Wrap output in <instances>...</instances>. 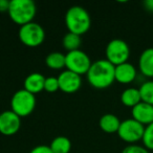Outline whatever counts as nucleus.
<instances>
[{"label":"nucleus","mask_w":153,"mask_h":153,"mask_svg":"<svg viewBox=\"0 0 153 153\" xmlns=\"http://www.w3.org/2000/svg\"><path fill=\"white\" fill-rule=\"evenodd\" d=\"M114 69L115 66L106 59L94 62L86 74L88 83L98 89L109 87L115 81Z\"/></svg>","instance_id":"obj_1"},{"label":"nucleus","mask_w":153,"mask_h":153,"mask_svg":"<svg viewBox=\"0 0 153 153\" xmlns=\"http://www.w3.org/2000/svg\"><path fill=\"white\" fill-rule=\"evenodd\" d=\"M65 24L69 33L82 36L88 32L91 25V19L84 7L74 5L65 14Z\"/></svg>","instance_id":"obj_2"},{"label":"nucleus","mask_w":153,"mask_h":153,"mask_svg":"<svg viewBox=\"0 0 153 153\" xmlns=\"http://www.w3.org/2000/svg\"><path fill=\"white\" fill-rule=\"evenodd\" d=\"M37 7L33 0H11L9 15L15 23L24 25L33 22Z\"/></svg>","instance_id":"obj_3"},{"label":"nucleus","mask_w":153,"mask_h":153,"mask_svg":"<svg viewBox=\"0 0 153 153\" xmlns=\"http://www.w3.org/2000/svg\"><path fill=\"white\" fill-rule=\"evenodd\" d=\"M36 107L35 94L28 92L25 89H20L14 94L11 100L12 111L20 117L30 115Z\"/></svg>","instance_id":"obj_4"},{"label":"nucleus","mask_w":153,"mask_h":153,"mask_svg":"<svg viewBox=\"0 0 153 153\" xmlns=\"http://www.w3.org/2000/svg\"><path fill=\"white\" fill-rule=\"evenodd\" d=\"M106 60L114 66L126 63L129 59L130 48L127 42L122 39H113L106 46Z\"/></svg>","instance_id":"obj_5"},{"label":"nucleus","mask_w":153,"mask_h":153,"mask_svg":"<svg viewBox=\"0 0 153 153\" xmlns=\"http://www.w3.org/2000/svg\"><path fill=\"white\" fill-rule=\"evenodd\" d=\"M19 39L24 45L28 47H37L43 43L45 39V32L40 24L30 22L20 26Z\"/></svg>","instance_id":"obj_6"},{"label":"nucleus","mask_w":153,"mask_h":153,"mask_svg":"<svg viewBox=\"0 0 153 153\" xmlns=\"http://www.w3.org/2000/svg\"><path fill=\"white\" fill-rule=\"evenodd\" d=\"M65 64V67L68 70L82 76L84 74H87L92 63L87 53H84L83 51L76 49L74 51H68L66 53Z\"/></svg>","instance_id":"obj_7"},{"label":"nucleus","mask_w":153,"mask_h":153,"mask_svg":"<svg viewBox=\"0 0 153 153\" xmlns=\"http://www.w3.org/2000/svg\"><path fill=\"white\" fill-rule=\"evenodd\" d=\"M144 131V125H142L133 119H127L121 122V125L117 130V134L124 142L135 143L143 138Z\"/></svg>","instance_id":"obj_8"},{"label":"nucleus","mask_w":153,"mask_h":153,"mask_svg":"<svg viewBox=\"0 0 153 153\" xmlns=\"http://www.w3.org/2000/svg\"><path fill=\"white\" fill-rule=\"evenodd\" d=\"M59 89L65 94H74L80 89L82 84L81 76L66 69L58 76Z\"/></svg>","instance_id":"obj_9"},{"label":"nucleus","mask_w":153,"mask_h":153,"mask_svg":"<svg viewBox=\"0 0 153 153\" xmlns=\"http://www.w3.org/2000/svg\"><path fill=\"white\" fill-rule=\"evenodd\" d=\"M21 126V117L12 110L0 113V133L11 136L18 132Z\"/></svg>","instance_id":"obj_10"},{"label":"nucleus","mask_w":153,"mask_h":153,"mask_svg":"<svg viewBox=\"0 0 153 153\" xmlns=\"http://www.w3.org/2000/svg\"><path fill=\"white\" fill-rule=\"evenodd\" d=\"M132 119L137 121L142 125L147 126L153 123V105L145 102L138 103L131 110Z\"/></svg>","instance_id":"obj_11"},{"label":"nucleus","mask_w":153,"mask_h":153,"mask_svg":"<svg viewBox=\"0 0 153 153\" xmlns=\"http://www.w3.org/2000/svg\"><path fill=\"white\" fill-rule=\"evenodd\" d=\"M114 76L115 81H117L119 83L129 84L133 82L136 78V69L131 63L126 62V63L115 66Z\"/></svg>","instance_id":"obj_12"},{"label":"nucleus","mask_w":153,"mask_h":153,"mask_svg":"<svg viewBox=\"0 0 153 153\" xmlns=\"http://www.w3.org/2000/svg\"><path fill=\"white\" fill-rule=\"evenodd\" d=\"M45 78L42 74L39 72H33V74H28L24 79L23 83V89L27 90L28 92L33 94H36L44 90V83H45Z\"/></svg>","instance_id":"obj_13"},{"label":"nucleus","mask_w":153,"mask_h":153,"mask_svg":"<svg viewBox=\"0 0 153 153\" xmlns=\"http://www.w3.org/2000/svg\"><path fill=\"white\" fill-rule=\"evenodd\" d=\"M140 70L147 78H153V47L146 48L140 56Z\"/></svg>","instance_id":"obj_14"},{"label":"nucleus","mask_w":153,"mask_h":153,"mask_svg":"<svg viewBox=\"0 0 153 153\" xmlns=\"http://www.w3.org/2000/svg\"><path fill=\"white\" fill-rule=\"evenodd\" d=\"M99 125L104 132H107V133L117 132V130L121 125V121L117 115L112 114V113H106L100 119Z\"/></svg>","instance_id":"obj_15"},{"label":"nucleus","mask_w":153,"mask_h":153,"mask_svg":"<svg viewBox=\"0 0 153 153\" xmlns=\"http://www.w3.org/2000/svg\"><path fill=\"white\" fill-rule=\"evenodd\" d=\"M121 102L123 103L125 106L133 108L138 103L142 102L140 90L134 87L126 88L121 94Z\"/></svg>","instance_id":"obj_16"},{"label":"nucleus","mask_w":153,"mask_h":153,"mask_svg":"<svg viewBox=\"0 0 153 153\" xmlns=\"http://www.w3.org/2000/svg\"><path fill=\"white\" fill-rule=\"evenodd\" d=\"M53 153H69L71 149V143L66 136H57L49 145Z\"/></svg>","instance_id":"obj_17"},{"label":"nucleus","mask_w":153,"mask_h":153,"mask_svg":"<svg viewBox=\"0 0 153 153\" xmlns=\"http://www.w3.org/2000/svg\"><path fill=\"white\" fill-rule=\"evenodd\" d=\"M45 63H46L47 67L51 68V69H62L65 67V55L62 53H58V51H53L47 55L46 59H45Z\"/></svg>","instance_id":"obj_18"},{"label":"nucleus","mask_w":153,"mask_h":153,"mask_svg":"<svg viewBox=\"0 0 153 153\" xmlns=\"http://www.w3.org/2000/svg\"><path fill=\"white\" fill-rule=\"evenodd\" d=\"M62 44H63V47L66 51H76V49H79L80 45H81V36L68 32L63 37Z\"/></svg>","instance_id":"obj_19"},{"label":"nucleus","mask_w":153,"mask_h":153,"mask_svg":"<svg viewBox=\"0 0 153 153\" xmlns=\"http://www.w3.org/2000/svg\"><path fill=\"white\" fill-rule=\"evenodd\" d=\"M140 94L142 102H145L147 104L153 105V81H146L140 85L138 88Z\"/></svg>","instance_id":"obj_20"},{"label":"nucleus","mask_w":153,"mask_h":153,"mask_svg":"<svg viewBox=\"0 0 153 153\" xmlns=\"http://www.w3.org/2000/svg\"><path fill=\"white\" fill-rule=\"evenodd\" d=\"M142 140L145 148L148 150H153V123L145 126V131Z\"/></svg>","instance_id":"obj_21"},{"label":"nucleus","mask_w":153,"mask_h":153,"mask_svg":"<svg viewBox=\"0 0 153 153\" xmlns=\"http://www.w3.org/2000/svg\"><path fill=\"white\" fill-rule=\"evenodd\" d=\"M59 89V82H58V78L55 76H49L45 79L44 83V90L47 92H56Z\"/></svg>","instance_id":"obj_22"},{"label":"nucleus","mask_w":153,"mask_h":153,"mask_svg":"<svg viewBox=\"0 0 153 153\" xmlns=\"http://www.w3.org/2000/svg\"><path fill=\"white\" fill-rule=\"evenodd\" d=\"M121 153H149L148 149H146L145 147L140 146V145H128L127 147L122 150Z\"/></svg>","instance_id":"obj_23"},{"label":"nucleus","mask_w":153,"mask_h":153,"mask_svg":"<svg viewBox=\"0 0 153 153\" xmlns=\"http://www.w3.org/2000/svg\"><path fill=\"white\" fill-rule=\"evenodd\" d=\"M30 153H53V152L51 151L49 146H46V145H39V146H36L35 148H33Z\"/></svg>","instance_id":"obj_24"},{"label":"nucleus","mask_w":153,"mask_h":153,"mask_svg":"<svg viewBox=\"0 0 153 153\" xmlns=\"http://www.w3.org/2000/svg\"><path fill=\"white\" fill-rule=\"evenodd\" d=\"M10 9V1L7 0H0V12L4 13V12H9Z\"/></svg>","instance_id":"obj_25"},{"label":"nucleus","mask_w":153,"mask_h":153,"mask_svg":"<svg viewBox=\"0 0 153 153\" xmlns=\"http://www.w3.org/2000/svg\"><path fill=\"white\" fill-rule=\"evenodd\" d=\"M144 7H146L147 11L153 12V0H146V1H144Z\"/></svg>","instance_id":"obj_26"}]
</instances>
